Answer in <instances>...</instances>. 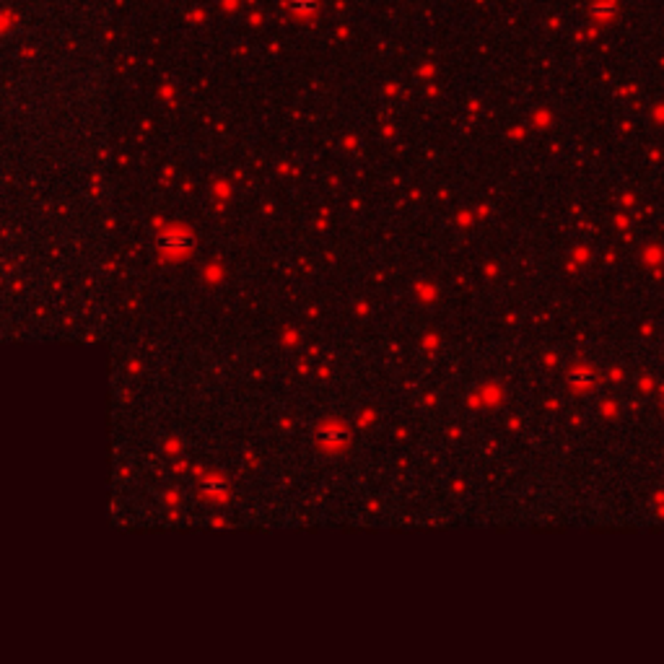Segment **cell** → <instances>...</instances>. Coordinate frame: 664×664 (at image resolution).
Segmentation results:
<instances>
[{
    "label": "cell",
    "instance_id": "6da1fadb",
    "mask_svg": "<svg viewBox=\"0 0 664 664\" xmlns=\"http://www.w3.org/2000/svg\"><path fill=\"white\" fill-rule=\"evenodd\" d=\"M291 8L296 13H309V10L317 8V0H291Z\"/></svg>",
    "mask_w": 664,
    "mask_h": 664
}]
</instances>
